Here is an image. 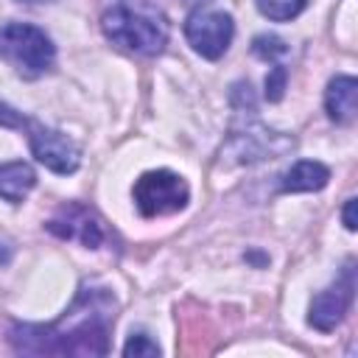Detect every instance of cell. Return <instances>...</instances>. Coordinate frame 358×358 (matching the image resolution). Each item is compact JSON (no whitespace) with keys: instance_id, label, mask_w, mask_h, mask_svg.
I'll return each instance as SVG.
<instances>
[{"instance_id":"1","label":"cell","mask_w":358,"mask_h":358,"mask_svg":"<svg viewBox=\"0 0 358 358\" xmlns=\"http://www.w3.org/2000/svg\"><path fill=\"white\" fill-rule=\"evenodd\" d=\"M115 299L106 288H81L73 308L53 324H14L8 344L20 355H106Z\"/></svg>"},{"instance_id":"2","label":"cell","mask_w":358,"mask_h":358,"mask_svg":"<svg viewBox=\"0 0 358 358\" xmlns=\"http://www.w3.org/2000/svg\"><path fill=\"white\" fill-rule=\"evenodd\" d=\"M101 28L106 39L137 56H154L168 45V20L151 0H112Z\"/></svg>"},{"instance_id":"3","label":"cell","mask_w":358,"mask_h":358,"mask_svg":"<svg viewBox=\"0 0 358 358\" xmlns=\"http://www.w3.org/2000/svg\"><path fill=\"white\" fill-rule=\"evenodd\" d=\"M0 59H6L20 76L36 78L53 67L56 48L50 36L31 22L0 25Z\"/></svg>"},{"instance_id":"4","label":"cell","mask_w":358,"mask_h":358,"mask_svg":"<svg viewBox=\"0 0 358 358\" xmlns=\"http://www.w3.org/2000/svg\"><path fill=\"white\" fill-rule=\"evenodd\" d=\"M131 196L140 215L157 218V215L179 213L190 199V187L173 171H148L134 182Z\"/></svg>"},{"instance_id":"5","label":"cell","mask_w":358,"mask_h":358,"mask_svg":"<svg viewBox=\"0 0 358 358\" xmlns=\"http://www.w3.org/2000/svg\"><path fill=\"white\" fill-rule=\"evenodd\" d=\"M185 36L190 42V48L215 62L227 53L232 36H235V22L227 11H215V8H199L187 17L185 22Z\"/></svg>"},{"instance_id":"6","label":"cell","mask_w":358,"mask_h":358,"mask_svg":"<svg viewBox=\"0 0 358 358\" xmlns=\"http://www.w3.org/2000/svg\"><path fill=\"white\" fill-rule=\"evenodd\" d=\"M352 296H355V263L347 260L344 268L338 271L336 282H330L322 294L313 296L310 302V324L322 333H330L336 330V324H341V319L347 316L350 305H352Z\"/></svg>"},{"instance_id":"7","label":"cell","mask_w":358,"mask_h":358,"mask_svg":"<svg viewBox=\"0 0 358 358\" xmlns=\"http://www.w3.org/2000/svg\"><path fill=\"white\" fill-rule=\"evenodd\" d=\"M28 131H31L28 134L31 151L48 171L67 176V173H73L78 168L81 151L67 134H62L56 129H48V126H36V123H28Z\"/></svg>"},{"instance_id":"8","label":"cell","mask_w":358,"mask_h":358,"mask_svg":"<svg viewBox=\"0 0 358 358\" xmlns=\"http://www.w3.org/2000/svg\"><path fill=\"white\" fill-rule=\"evenodd\" d=\"M48 229L64 241H81L87 249H98L103 243V224L84 204H64L48 221Z\"/></svg>"},{"instance_id":"9","label":"cell","mask_w":358,"mask_h":358,"mask_svg":"<svg viewBox=\"0 0 358 358\" xmlns=\"http://www.w3.org/2000/svg\"><path fill=\"white\" fill-rule=\"evenodd\" d=\"M294 140L277 134V131H266V129H246L243 134L232 137V154L238 157V162H257V159H274L280 157L285 148H291Z\"/></svg>"},{"instance_id":"10","label":"cell","mask_w":358,"mask_h":358,"mask_svg":"<svg viewBox=\"0 0 358 358\" xmlns=\"http://www.w3.org/2000/svg\"><path fill=\"white\" fill-rule=\"evenodd\" d=\"M324 109L330 120L350 123L358 109V81L352 76H336L324 90Z\"/></svg>"},{"instance_id":"11","label":"cell","mask_w":358,"mask_h":358,"mask_svg":"<svg viewBox=\"0 0 358 358\" xmlns=\"http://www.w3.org/2000/svg\"><path fill=\"white\" fill-rule=\"evenodd\" d=\"M330 179V168L316 162V159H299L294 162L282 182H280V190L282 193H310V190H322Z\"/></svg>"},{"instance_id":"12","label":"cell","mask_w":358,"mask_h":358,"mask_svg":"<svg viewBox=\"0 0 358 358\" xmlns=\"http://www.w3.org/2000/svg\"><path fill=\"white\" fill-rule=\"evenodd\" d=\"M36 185V173L28 162H3L0 165V199L20 204L31 187Z\"/></svg>"},{"instance_id":"13","label":"cell","mask_w":358,"mask_h":358,"mask_svg":"<svg viewBox=\"0 0 358 358\" xmlns=\"http://www.w3.org/2000/svg\"><path fill=\"white\" fill-rule=\"evenodd\" d=\"M255 6L263 17H268L274 22H288V20L302 14L308 0H255Z\"/></svg>"},{"instance_id":"14","label":"cell","mask_w":358,"mask_h":358,"mask_svg":"<svg viewBox=\"0 0 358 358\" xmlns=\"http://www.w3.org/2000/svg\"><path fill=\"white\" fill-rule=\"evenodd\" d=\"M252 53L266 59V62H277L288 53V45H285V39H280L274 34H260L252 39Z\"/></svg>"},{"instance_id":"15","label":"cell","mask_w":358,"mask_h":358,"mask_svg":"<svg viewBox=\"0 0 358 358\" xmlns=\"http://www.w3.org/2000/svg\"><path fill=\"white\" fill-rule=\"evenodd\" d=\"M123 355H134V358H154V355H159V347H157V341H151L145 333H134L126 344H123Z\"/></svg>"},{"instance_id":"16","label":"cell","mask_w":358,"mask_h":358,"mask_svg":"<svg viewBox=\"0 0 358 358\" xmlns=\"http://www.w3.org/2000/svg\"><path fill=\"white\" fill-rule=\"evenodd\" d=\"M285 78H288L285 67H282V64H274L271 73L266 76V98H268V101H280V98H282V92H285Z\"/></svg>"},{"instance_id":"17","label":"cell","mask_w":358,"mask_h":358,"mask_svg":"<svg viewBox=\"0 0 358 358\" xmlns=\"http://www.w3.org/2000/svg\"><path fill=\"white\" fill-rule=\"evenodd\" d=\"M0 126H6V129H28V120L20 112H14L11 106L0 103Z\"/></svg>"},{"instance_id":"18","label":"cell","mask_w":358,"mask_h":358,"mask_svg":"<svg viewBox=\"0 0 358 358\" xmlns=\"http://www.w3.org/2000/svg\"><path fill=\"white\" fill-rule=\"evenodd\" d=\"M341 218H344V227L352 232L355 229V199H347V204H344V213H341Z\"/></svg>"},{"instance_id":"19","label":"cell","mask_w":358,"mask_h":358,"mask_svg":"<svg viewBox=\"0 0 358 358\" xmlns=\"http://www.w3.org/2000/svg\"><path fill=\"white\" fill-rule=\"evenodd\" d=\"M20 3H53V0H20Z\"/></svg>"},{"instance_id":"20","label":"cell","mask_w":358,"mask_h":358,"mask_svg":"<svg viewBox=\"0 0 358 358\" xmlns=\"http://www.w3.org/2000/svg\"><path fill=\"white\" fill-rule=\"evenodd\" d=\"M6 260H8V255H6V252H0V263H6Z\"/></svg>"}]
</instances>
